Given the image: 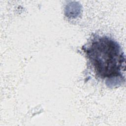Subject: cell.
I'll return each mask as SVG.
<instances>
[{
    "label": "cell",
    "instance_id": "cell-1",
    "mask_svg": "<svg viewBox=\"0 0 126 126\" xmlns=\"http://www.w3.org/2000/svg\"><path fill=\"white\" fill-rule=\"evenodd\" d=\"M86 54L95 72L102 78L123 77L125 71V56L119 44L106 36L94 40Z\"/></svg>",
    "mask_w": 126,
    "mask_h": 126
}]
</instances>
